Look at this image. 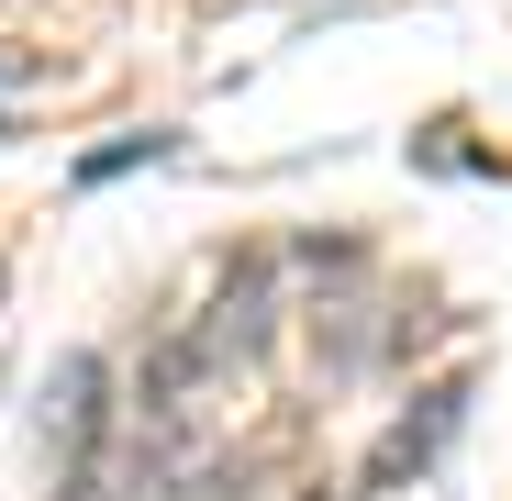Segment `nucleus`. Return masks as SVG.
Here are the masks:
<instances>
[{
  "instance_id": "obj_2",
  "label": "nucleus",
  "mask_w": 512,
  "mask_h": 501,
  "mask_svg": "<svg viewBox=\"0 0 512 501\" xmlns=\"http://www.w3.org/2000/svg\"><path fill=\"white\" fill-rule=\"evenodd\" d=\"M156 156H167V134H123L101 156H78V179H123V167H156Z\"/></svg>"
},
{
  "instance_id": "obj_1",
  "label": "nucleus",
  "mask_w": 512,
  "mask_h": 501,
  "mask_svg": "<svg viewBox=\"0 0 512 501\" xmlns=\"http://www.w3.org/2000/svg\"><path fill=\"white\" fill-rule=\"evenodd\" d=\"M56 435H67L78 457H90V435H101V368H90V357L56 368Z\"/></svg>"
}]
</instances>
